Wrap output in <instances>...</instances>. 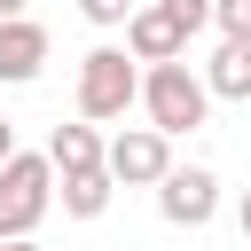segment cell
Listing matches in <instances>:
<instances>
[{"label": "cell", "mask_w": 251, "mask_h": 251, "mask_svg": "<svg viewBox=\"0 0 251 251\" xmlns=\"http://www.w3.org/2000/svg\"><path fill=\"white\" fill-rule=\"evenodd\" d=\"M141 110H149V126L157 133H196L204 118H212V86H204V71H188V55L180 63H149L141 71Z\"/></svg>", "instance_id": "cell-1"}, {"label": "cell", "mask_w": 251, "mask_h": 251, "mask_svg": "<svg viewBox=\"0 0 251 251\" xmlns=\"http://www.w3.org/2000/svg\"><path fill=\"white\" fill-rule=\"evenodd\" d=\"M141 102V63H133V47H86L78 55V118H94V126H110V118H126Z\"/></svg>", "instance_id": "cell-2"}, {"label": "cell", "mask_w": 251, "mask_h": 251, "mask_svg": "<svg viewBox=\"0 0 251 251\" xmlns=\"http://www.w3.org/2000/svg\"><path fill=\"white\" fill-rule=\"evenodd\" d=\"M55 157L39 149H24V157H8L0 165V243H16V235H39V220L55 212Z\"/></svg>", "instance_id": "cell-3"}, {"label": "cell", "mask_w": 251, "mask_h": 251, "mask_svg": "<svg viewBox=\"0 0 251 251\" xmlns=\"http://www.w3.org/2000/svg\"><path fill=\"white\" fill-rule=\"evenodd\" d=\"M157 212H165V227H212L220 220V173L212 165H173L165 180H157Z\"/></svg>", "instance_id": "cell-4"}, {"label": "cell", "mask_w": 251, "mask_h": 251, "mask_svg": "<svg viewBox=\"0 0 251 251\" xmlns=\"http://www.w3.org/2000/svg\"><path fill=\"white\" fill-rule=\"evenodd\" d=\"M173 173V133L157 126H118L110 133V180L118 188H157Z\"/></svg>", "instance_id": "cell-5"}, {"label": "cell", "mask_w": 251, "mask_h": 251, "mask_svg": "<svg viewBox=\"0 0 251 251\" xmlns=\"http://www.w3.org/2000/svg\"><path fill=\"white\" fill-rule=\"evenodd\" d=\"M126 47H133V63H180V55H188V31H180L157 0H141L133 24H126Z\"/></svg>", "instance_id": "cell-6"}, {"label": "cell", "mask_w": 251, "mask_h": 251, "mask_svg": "<svg viewBox=\"0 0 251 251\" xmlns=\"http://www.w3.org/2000/svg\"><path fill=\"white\" fill-rule=\"evenodd\" d=\"M39 71H47V24H31V16L0 24V86H31Z\"/></svg>", "instance_id": "cell-7"}, {"label": "cell", "mask_w": 251, "mask_h": 251, "mask_svg": "<svg viewBox=\"0 0 251 251\" xmlns=\"http://www.w3.org/2000/svg\"><path fill=\"white\" fill-rule=\"evenodd\" d=\"M47 157H55V173H102L110 165V141H102L94 118H71V126L47 133Z\"/></svg>", "instance_id": "cell-8"}, {"label": "cell", "mask_w": 251, "mask_h": 251, "mask_svg": "<svg viewBox=\"0 0 251 251\" xmlns=\"http://www.w3.org/2000/svg\"><path fill=\"white\" fill-rule=\"evenodd\" d=\"M204 86L212 102H251V39H220L204 63Z\"/></svg>", "instance_id": "cell-9"}, {"label": "cell", "mask_w": 251, "mask_h": 251, "mask_svg": "<svg viewBox=\"0 0 251 251\" xmlns=\"http://www.w3.org/2000/svg\"><path fill=\"white\" fill-rule=\"evenodd\" d=\"M110 196H118L110 165H102V173H63V220H102Z\"/></svg>", "instance_id": "cell-10"}, {"label": "cell", "mask_w": 251, "mask_h": 251, "mask_svg": "<svg viewBox=\"0 0 251 251\" xmlns=\"http://www.w3.org/2000/svg\"><path fill=\"white\" fill-rule=\"evenodd\" d=\"M157 8H165V16H173V24H180V31H188V39H196V31H212V24H220V0H157Z\"/></svg>", "instance_id": "cell-11"}, {"label": "cell", "mask_w": 251, "mask_h": 251, "mask_svg": "<svg viewBox=\"0 0 251 251\" xmlns=\"http://www.w3.org/2000/svg\"><path fill=\"white\" fill-rule=\"evenodd\" d=\"M133 8H141V0H78V16H86L94 31H126V24H133Z\"/></svg>", "instance_id": "cell-12"}, {"label": "cell", "mask_w": 251, "mask_h": 251, "mask_svg": "<svg viewBox=\"0 0 251 251\" xmlns=\"http://www.w3.org/2000/svg\"><path fill=\"white\" fill-rule=\"evenodd\" d=\"M8 157H24V149H16V126L0 118V165H8Z\"/></svg>", "instance_id": "cell-13"}, {"label": "cell", "mask_w": 251, "mask_h": 251, "mask_svg": "<svg viewBox=\"0 0 251 251\" xmlns=\"http://www.w3.org/2000/svg\"><path fill=\"white\" fill-rule=\"evenodd\" d=\"M16 16H31V0H0V24H16Z\"/></svg>", "instance_id": "cell-14"}, {"label": "cell", "mask_w": 251, "mask_h": 251, "mask_svg": "<svg viewBox=\"0 0 251 251\" xmlns=\"http://www.w3.org/2000/svg\"><path fill=\"white\" fill-rule=\"evenodd\" d=\"M235 227H243V243H251V188H243V204H235Z\"/></svg>", "instance_id": "cell-15"}, {"label": "cell", "mask_w": 251, "mask_h": 251, "mask_svg": "<svg viewBox=\"0 0 251 251\" xmlns=\"http://www.w3.org/2000/svg\"><path fill=\"white\" fill-rule=\"evenodd\" d=\"M0 251H39V243H31V235H16V243H0Z\"/></svg>", "instance_id": "cell-16"}, {"label": "cell", "mask_w": 251, "mask_h": 251, "mask_svg": "<svg viewBox=\"0 0 251 251\" xmlns=\"http://www.w3.org/2000/svg\"><path fill=\"white\" fill-rule=\"evenodd\" d=\"M220 8H243V0H220Z\"/></svg>", "instance_id": "cell-17"}]
</instances>
